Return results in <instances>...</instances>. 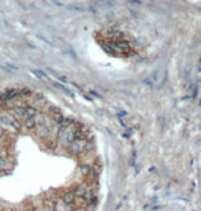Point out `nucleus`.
Instances as JSON below:
<instances>
[{
	"label": "nucleus",
	"mask_w": 201,
	"mask_h": 211,
	"mask_svg": "<svg viewBox=\"0 0 201 211\" xmlns=\"http://www.w3.org/2000/svg\"><path fill=\"white\" fill-rule=\"evenodd\" d=\"M74 197H75V196H74V193H73L71 191H70V192H66V193L62 196V201H63L65 204H73V203H74Z\"/></svg>",
	"instance_id": "obj_1"
},
{
	"label": "nucleus",
	"mask_w": 201,
	"mask_h": 211,
	"mask_svg": "<svg viewBox=\"0 0 201 211\" xmlns=\"http://www.w3.org/2000/svg\"><path fill=\"white\" fill-rule=\"evenodd\" d=\"M79 171H81V174L84 175V177H88V175H90V173H92V167L88 165H82L81 167H79Z\"/></svg>",
	"instance_id": "obj_2"
},
{
	"label": "nucleus",
	"mask_w": 201,
	"mask_h": 211,
	"mask_svg": "<svg viewBox=\"0 0 201 211\" xmlns=\"http://www.w3.org/2000/svg\"><path fill=\"white\" fill-rule=\"evenodd\" d=\"M85 192H86V189L84 187H81V185H79V187H77L75 189H74V192H73V193H74V196H78V197H82L85 195Z\"/></svg>",
	"instance_id": "obj_3"
},
{
	"label": "nucleus",
	"mask_w": 201,
	"mask_h": 211,
	"mask_svg": "<svg viewBox=\"0 0 201 211\" xmlns=\"http://www.w3.org/2000/svg\"><path fill=\"white\" fill-rule=\"evenodd\" d=\"M27 211H36V210H33V209H30V210H27Z\"/></svg>",
	"instance_id": "obj_4"
},
{
	"label": "nucleus",
	"mask_w": 201,
	"mask_h": 211,
	"mask_svg": "<svg viewBox=\"0 0 201 211\" xmlns=\"http://www.w3.org/2000/svg\"><path fill=\"white\" fill-rule=\"evenodd\" d=\"M14 211H18V210H14Z\"/></svg>",
	"instance_id": "obj_5"
}]
</instances>
